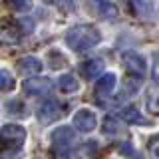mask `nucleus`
<instances>
[{
	"mask_svg": "<svg viewBox=\"0 0 159 159\" xmlns=\"http://www.w3.org/2000/svg\"><path fill=\"white\" fill-rule=\"evenodd\" d=\"M98 125V117L92 109H78L76 116H74V127L80 129V131L88 133V131H93Z\"/></svg>",
	"mask_w": 159,
	"mask_h": 159,
	"instance_id": "nucleus-6",
	"label": "nucleus"
},
{
	"mask_svg": "<svg viewBox=\"0 0 159 159\" xmlns=\"http://www.w3.org/2000/svg\"><path fill=\"white\" fill-rule=\"evenodd\" d=\"M16 68H18L22 74H26V76H32V74L36 76V74L42 72V62H40L36 56H26V58L18 60Z\"/></svg>",
	"mask_w": 159,
	"mask_h": 159,
	"instance_id": "nucleus-9",
	"label": "nucleus"
},
{
	"mask_svg": "<svg viewBox=\"0 0 159 159\" xmlns=\"http://www.w3.org/2000/svg\"><path fill=\"white\" fill-rule=\"evenodd\" d=\"M42 2H46V4H54L56 0H42Z\"/></svg>",
	"mask_w": 159,
	"mask_h": 159,
	"instance_id": "nucleus-18",
	"label": "nucleus"
},
{
	"mask_svg": "<svg viewBox=\"0 0 159 159\" xmlns=\"http://www.w3.org/2000/svg\"><path fill=\"white\" fill-rule=\"evenodd\" d=\"M119 116H121V119H123V121H127V123H135V125H141V123H145V119H143V116L139 113V109L133 107V106L123 107L121 111H119Z\"/></svg>",
	"mask_w": 159,
	"mask_h": 159,
	"instance_id": "nucleus-13",
	"label": "nucleus"
},
{
	"mask_svg": "<svg viewBox=\"0 0 159 159\" xmlns=\"http://www.w3.org/2000/svg\"><path fill=\"white\" fill-rule=\"evenodd\" d=\"M80 72H82V76L86 80H96L99 74L103 72V62L99 58H92V60H88V62H84L82 66H80Z\"/></svg>",
	"mask_w": 159,
	"mask_h": 159,
	"instance_id": "nucleus-8",
	"label": "nucleus"
},
{
	"mask_svg": "<svg viewBox=\"0 0 159 159\" xmlns=\"http://www.w3.org/2000/svg\"><path fill=\"white\" fill-rule=\"evenodd\" d=\"M72 139H74V131L68 125L58 127L52 131V143L58 147H68V143H72Z\"/></svg>",
	"mask_w": 159,
	"mask_h": 159,
	"instance_id": "nucleus-10",
	"label": "nucleus"
},
{
	"mask_svg": "<svg viewBox=\"0 0 159 159\" xmlns=\"http://www.w3.org/2000/svg\"><path fill=\"white\" fill-rule=\"evenodd\" d=\"M123 66L127 68V74L133 78H143L147 72V64H145V58L137 52H123Z\"/></svg>",
	"mask_w": 159,
	"mask_h": 159,
	"instance_id": "nucleus-3",
	"label": "nucleus"
},
{
	"mask_svg": "<svg viewBox=\"0 0 159 159\" xmlns=\"http://www.w3.org/2000/svg\"><path fill=\"white\" fill-rule=\"evenodd\" d=\"M24 139H26V129L22 125H16V123H8V125H4L0 129V141L4 143V145H10L12 149L20 147L24 143Z\"/></svg>",
	"mask_w": 159,
	"mask_h": 159,
	"instance_id": "nucleus-2",
	"label": "nucleus"
},
{
	"mask_svg": "<svg viewBox=\"0 0 159 159\" xmlns=\"http://www.w3.org/2000/svg\"><path fill=\"white\" fill-rule=\"evenodd\" d=\"M99 38H102L99 32L93 26H89V24H78V26H72L66 32L68 48L74 50V52H78V54L92 50L99 42Z\"/></svg>",
	"mask_w": 159,
	"mask_h": 159,
	"instance_id": "nucleus-1",
	"label": "nucleus"
},
{
	"mask_svg": "<svg viewBox=\"0 0 159 159\" xmlns=\"http://www.w3.org/2000/svg\"><path fill=\"white\" fill-rule=\"evenodd\" d=\"M103 131L106 133H119V131H123V127H121V123L117 121V117L107 116L103 119Z\"/></svg>",
	"mask_w": 159,
	"mask_h": 159,
	"instance_id": "nucleus-15",
	"label": "nucleus"
},
{
	"mask_svg": "<svg viewBox=\"0 0 159 159\" xmlns=\"http://www.w3.org/2000/svg\"><path fill=\"white\" fill-rule=\"evenodd\" d=\"M133 2H135V6L141 10L143 14H149V12H151V2H149V0H133Z\"/></svg>",
	"mask_w": 159,
	"mask_h": 159,
	"instance_id": "nucleus-17",
	"label": "nucleus"
},
{
	"mask_svg": "<svg viewBox=\"0 0 159 159\" xmlns=\"http://www.w3.org/2000/svg\"><path fill=\"white\" fill-rule=\"evenodd\" d=\"M116 89V76L113 74H103L96 82V96L98 98H107Z\"/></svg>",
	"mask_w": 159,
	"mask_h": 159,
	"instance_id": "nucleus-7",
	"label": "nucleus"
},
{
	"mask_svg": "<svg viewBox=\"0 0 159 159\" xmlns=\"http://www.w3.org/2000/svg\"><path fill=\"white\" fill-rule=\"evenodd\" d=\"M22 88L28 96H48L54 89V84L48 78H28L22 84Z\"/></svg>",
	"mask_w": 159,
	"mask_h": 159,
	"instance_id": "nucleus-5",
	"label": "nucleus"
},
{
	"mask_svg": "<svg viewBox=\"0 0 159 159\" xmlns=\"http://www.w3.org/2000/svg\"><path fill=\"white\" fill-rule=\"evenodd\" d=\"M64 113V106L56 99H46L42 106L38 107V119L40 123H54L62 117Z\"/></svg>",
	"mask_w": 159,
	"mask_h": 159,
	"instance_id": "nucleus-4",
	"label": "nucleus"
},
{
	"mask_svg": "<svg viewBox=\"0 0 159 159\" xmlns=\"http://www.w3.org/2000/svg\"><path fill=\"white\" fill-rule=\"evenodd\" d=\"M16 86V80L12 78V74L8 70H0V92H10Z\"/></svg>",
	"mask_w": 159,
	"mask_h": 159,
	"instance_id": "nucleus-14",
	"label": "nucleus"
},
{
	"mask_svg": "<svg viewBox=\"0 0 159 159\" xmlns=\"http://www.w3.org/2000/svg\"><path fill=\"white\" fill-rule=\"evenodd\" d=\"M58 88H60V92H64V93H74V92L80 89V82L72 74H64V76H60V80H58Z\"/></svg>",
	"mask_w": 159,
	"mask_h": 159,
	"instance_id": "nucleus-12",
	"label": "nucleus"
},
{
	"mask_svg": "<svg viewBox=\"0 0 159 159\" xmlns=\"http://www.w3.org/2000/svg\"><path fill=\"white\" fill-rule=\"evenodd\" d=\"M8 4L18 12H26L32 8V0H8Z\"/></svg>",
	"mask_w": 159,
	"mask_h": 159,
	"instance_id": "nucleus-16",
	"label": "nucleus"
},
{
	"mask_svg": "<svg viewBox=\"0 0 159 159\" xmlns=\"http://www.w3.org/2000/svg\"><path fill=\"white\" fill-rule=\"evenodd\" d=\"M96 8H98L99 16L103 20H116L119 16L117 6L111 2V0H96Z\"/></svg>",
	"mask_w": 159,
	"mask_h": 159,
	"instance_id": "nucleus-11",
	"label": "nucleus"
}]
</instances>
